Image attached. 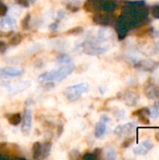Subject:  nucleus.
<instances>
[{
	"label": "nucleus",
	"instance_id": "obj_1",
	"mask_svg": "<svg viewBox=\"0 0 159 160\" xmlns=\"http://www.w3.org/2000/svg\"><path fill=\"white\" fill-rule=\"evenodd\" d=\"M129 31L146 24L149 22V8L144 0L127 1L122 13L117 19Z\"/></svg>",
	"mask_w": 159,
	"mask_h": 160
},
{
	"label": "nucleus",
	"instance_id": "obj_2",
	"mask_svg": "<svg viewBox=\"0 0 159 160\" xmlns=\"http://www.w3.org/2000/svg\"><path fill=\"white\" fill-rule=\"evenodd\" d=\"M75 66L72 62L63 65L58 69L51 70L48 72H44L38 76V81L40 82H59L64 80L69 74L73 72Z\"/></svg>",
	"mask_w": 159,
	"mask_h": 160
},
{
	"label": "nucleus",
	"instance_id": "obj_3",
	"mask_svg": "<svg viewBox=\"0 0 159 160\" xmlns=\"http://www.w3.org/2000/svg\"><path fill=\"white\" fill-rule=\"evenodd\" d=\"M90 89V85L87 82H81L78 84H74L72 86L67 87L64 91V94L67 100L70 102H74L78 100L82 94L87 93Z\"/></svg>",
	"mask_w": 159,
	"mask_h": 160
},
{
	"label": "nucleus",
	"instance_id": "obj_4",
	"mask_svg": "<svg viewBox=\"0 0 159 160\" xmlns=\"http://www.w3.org/2000/svg\"><path fill=\"white\" fill-rule=\"evenodd\" d=\"M82 47H83V52L89 55H99L106 52L109 50L108 47L100 46L96 42H92V41L84 42L82 44Z\"/></svg>",
	"mask_w": 159,
	"mask_h": 160
},
{
	"label": "nucleus",
	"instance_id": "obj_5",
	"mask_svg": "<svg viewBox=\"0 0 159 160\" xmlns=\"http://www.w3.org/2000/svg\"><path fill=\"white\" fill-rule=\"evenodd\" d=\"M92 20L95 23L98 25H103V26H109L113 23H115V19L111 13H100L97 12L96 14L93 15Z\"/></svg>",
	"mask_w": 159,
	"mask_h": 160
},
{
	"label": "nucleus",
	"instance_id": "obj_6",
	"mask_svg": "<svg viewBox=\"0 0 159 160\" xmlns=\"http://www.w3.org/2000/svg\"><path fill=\"white\" fill-rule=\"evenodd\" d=\"M136 128H137V124L136 123H134V122L127 123V124L118 126L114 129V133L118 137H121V138L127 137V136H129V135H131L133 133V131L135 130Z\"/></svg>",
	"mask_w": 159,
	"mask_h": 160
},
{
	"label": "nucleus",
	"instance_id": "obj_7",
	"mask_svg": "<svg viewBox=\"0 0 159 160\" xmlns=\"http://www.w3.org/2000/svg\"><path fill=\"white\" fill-rule=\"evenodd\" d=\"M159 63L157 61L151 60V59H144V60H141L138 63L135 64V67L143 71H149L152 72L154 70H156L158 68Z\"/></svg>",
	"mask_w": 159,
	"mask_h": 160
},
{
	"label": "nucleus",
	"instance_id": "obj_8",
	"mask_svg": "<svg viewBox=\"0 0 159 160\" xmlns=\"http://www.w3.org/2000/svg\"><path fill=\"white\" fill-rule=\"evenodd\" d=\"M154 147V143L150 140H145L142 142L139 145H137L134 149L133 152L137 156H145L148 154L150 150H152Z\"/></svg>",
	"mask_w": 159,
	"mask_h": 160
},
{
	"label": "nucleus",
	"instance_id": "obj_9",
	"mask_svg": "<svg viewBox=\"0 0 159 160\" xmlns=\"http://www.w3.org/2000/svg\"><path fill=\"white\" fill-rule=\"evenodd\" d=\"M32 128V112L30 110L25 109L23 112V119L22 124V132L23 135H28Z\"/></svg>",
	"mask_w": 159,
	"mask_h": 160
},
{
	"label": "nucleus",
	"instance_id": "obj_10",
	"mask_svg": "<svg viewBox=\"0 0 159 160\" xmlns=\"http://www.w3.org/2000/svg\"><path fill=\"white\" fill-rule=\"evenodd\" d=\"M143 92L144 95L150 99H155L159 98V86L156 83L147 82L144 86Z\"/></svg>",
	"mask_w": 159,
	"mask_h": 160
},
{
	"label": "nucleus",
	"instance_id": "obj_11",
	"mask_svg": "<svg viewBox=\"0 0 159 160\" xmlns=\"http://www.w3.org/2000/svg\"><path fill=\"white\" fill-rule=\"evenodd\" d=\"M108 121H110V118L106 115H103L100 118V121L97 124L96 128H95V137L96 138H100L105 134Z\"/></svg>",
	"mask_w": 159,
	"mask_h": 160
},
{
	"label": "nucleus",
	"instance_id": "obj_12",
	"mask_svg": "<svg viewBox=\"0 0 159 160\" xmlns=\"http://www.w3.org/2000/svg\"><path fill=\"white\" fill-rule=\"evenodd\" d=\"M132 115L133 116H138L139 121L142 124H143V125H149L150 124V120H149V117H150V110L148 108L139 109V110L135 111L132 113Z\"/></svg>",
	"mask_w": 159,
	"mask_h": 160
},
{
	"label": "nucleus",
	"instance_id": "obj_13",
	"mask_svg": "<svg viewBox=\"0 0 159 160\" xmlns=\"http://www.w3.org/2000/svg\"><path fill=\"white\" fill-rule=\"evenodd\" d=\"M140 99V96L137 92L128 90L124 95V101L128 106H135Z\"/></svg>",
	"mask_w": 159,
	"mask_h": 160
},
{
	"label": "nucleus",
	"instance_id": "obj_14",
	"mask_svg": "<svg viewBox=\"0 0 159 160\" xmlns=\"http://www.w3.org/2000/svg\"><path fill=\"white\" fill-rule=\"evenodd\" d=\"M23 73H24V69L14 68V67H6L3 68H0V75H3V76L16 77V76H21Z\"/></svg>",
	"mask_w": 159,
	"mask_h": 160
},
{
	"label": "nucleus",
	"instance_id": "obj_15",
	"mask_svg": "<svg viewBox=\"0 0 159 160\" xmlns=\"http://www.w3.org/2000/svg\"><path fill=\"white\" fill-rule=\"evenodd\" d=\"M82 8L87 11V12H92V13H97L99 10H101L100 4L96 2L95 0H86L83 3Z\"/></svg>",
	"mask_w": 159,
	"mask_h": 160
},
{
	"label": "nucleus",
	"instance_id": "obj_16",
	"mask_svg": "<svg viewBox=\"0 0 159 160\" xmlns=\"http://www.w3.org/2000/svg\"><path fill=\"white\" fill-rule=\"evenodd\" d=\"M100 8L101 10L107 13H112L117 8V3L116 1H112V0H103L100 5Z\"/></svg>",
	"mask_w": 159,
	"mask_h": 160
},
{
	"label": "nucleus",
	"instance_id": "obj_17",
	"mask_svg": "<svg viewBox=\"0 0 159 160\" xmlns=\"http://www.w3.org/2000/svg\"><path fill=\"white\" fill-rule=\"evenodd\" d=\"M31 82L29 81H24V82H17L14 85H11L8 89L9 91H11L14 94H18L25 89H27L30 86Z\"/></svg>",
	"mask_w": 159,
	"mask_h": 160
},
{
	"label": "nucleus",
	"instance_id": "obj_18",
	"mask_svg": "<svg viewBox=\"0 0 159 160\" xmlns=\"http://www.w3.org/2000/svg\"><path fill=\"white\" fill-rule=\"evenodd\" d=\"M0 26L5 29L13 28L16 26V20L9 16H7V17L4 16V18H2L0 21Z\"/></svg>",
	"mask_w": 159,
	"mask_h": 160
},
{
	"label": "nucleus",
	"instance_id": "obj_19",
	"mask_svg": "<svg viewBox=\"0 0 159 160\" xmlns=\"http://www.w3.org/2000/svg\"><path fill=\"white\" fill-rule=\"evenodd\" d=\"M41 152H42V145H41V143L38 142H34V144L32 146V156H33V158L34 159L40 158Z\"/></svg>",
	"mask_w": 159,
	"mask_h": 160
},
{
	"label": "nucleus",
	"instance_id": "obj_20",
	"mask_svg": "<svg viewBox=\"0 0 159 160\" xmlns=\"http://www.w3.org/2000/svg\"><path fill=\"white\" fill-rule=\"evenodd\" d=\"M22 38H23V37H22V34H20V33H13V35L9 37L8 45L9 46H17V45H19L22 42Z\"/></svg>",
	"mask_w": 159,
	"mask_h": 160
},
{
	"label": "nucleus",
	"instance_id": "obj_21",
	"mask_svg": "<svg viewBox=\"0 0 159 160\" xmlns=\"http://www.w3.org/2000/svg\"><path fill=\"white\" fill-rule=\"evenodd\" d=\"M8 120V123L11 125V126H18L22 123V116L20 113H13V114H10L9 117L7 118Z\"/></svg>",
	"mask_w": 159,
	"mask_h": 160
},
{
	"label": "nucleus",
	"instance_id": "obj_22",
	"mask_svg": "<svg viewBox=\"0 0 159 160\" xmlns=\"http://www.w3.org/2000/svg\"><path fill=\"white\" fill-rule=\"evenodd\" d=\"M51 150H52V142H45L44 146L42 147V152H41L40 158L42 159H45L46 158H48L51 153Z\"/></svg>",
	"mask_w": 159,
	"mask_h": 160
},
{
	"label": "nucleus",
	"instance_id": "obj_23",
	"mask_svg": "<svg viewBox=\"0 0 159 160\" xmlns=\"http://www.w3.org/2000/svg\"><path fill=\"white\" fill-rule=\"evenodd\" d=\"M30 20H31V14L30 13H27L24 18L22 20V22H21V25H22V28L23 30H27L29 28V25H30Z\"/></svg>",
	"mask_w": 159,
	"mask_h": 160
},
{
	"label": "nucleus",
	"instance_id": "obj_24",
	"mask_svg": "<svg viewBox=\"0 0 159 160\" xmlns=\"http://www.w3.org/2000/svg\"><path fill=\"white\" fill-rule=\"evenodd\" d=\"M71 62V57L68 56L67 54H61L57 58V63L59 65H66Z\"/></svg>",
	"mask_w": 159,
	"mask_h": 160
},
{
	"label": "nucleus",
	"instance_id": "obj_25",
	"mask_svg": "<svg viewBox=\"0 0 159 160\" xmlns=\"http://www.w3.org/2000/svg\"><path fill=\"white\" fill-rule=\"evenodd\" d=\"M82 32H83V27H82V26H75V27H72L69 30H67L66 32V34L67 35H79V34H81Z\"/></svg>",
	"mask_w": 159,
	"mask_h": 160
},
{
	"label": "nucleus",
	"instance_id": "obj_26",
	"mask_svg": "<svg viewBox=\"0 0 159 160\" xmlns=\"http://www.w3.org/2000/svg\"><path fill=\"white\" fill-rule=\"evenodd\" d=\"M150 11L152 13V16L155 19H159V3L152 5L151 8H150Z\"/></svg>",
	"mask_w": 159,
	"mask_h": 160
},
{
	"label": "nucleus",
	"instance_id": "obj_27",
	"mask_svg": "<svg viewBox=\"0 0 159 160\" xmlns=\"http://www.w3.org/2000/svg\"><path fill=\"white\" fill-rule=\"evenodd\" d=\"M150 116L154 119L159 118V107L157 105H155L150 110Z\"/></svg>",
	"mask_w": 159,
	"mask_h": 160
},
{
	"label": "nucleus",
	"instance_id": "obj_28",
	"mask_svg": "<svg viewBox=\"0 0 159 160\" xmlns=\"http://www.w3.org/2000/svg\"><path fill=\"white\" fill-rule=\"evenodd\" d=\"M105 156H106V158H108V159H110V160H113L116 158L115 151H114L112 148H107V149H106Z\"/></svg>",
	"mask_w": 159,
	"mask_h": 160
},
{
	"label": "nucleus",
	"instance_id": "obj_29",
	"mask_svg": "<svg viewBox=\"0 0 159 160\" xmlns=\"http://www.w3.org/2000/svg\"><path fill=\"white\" fill-rule=\"evenodd\" d=\"M68 158L70 159H78L80 158V153L78 150H71L69 153H68Z\"/></svg>",
	"mask_w": 159,
	"mask_h": 160
},
{
	"label": "nucleus",
	"instance_id": "obj_30",
	"mask_svg": "<svg viewBox=\"0 0 159 160\" xmlns=\"http://www.w3.org/2000/svg\"><path fill=\"white\" fill-rule=\"evenodd\" d=\"M7 12V7L0 1V17H4Z\"/></svg>",
	"mask_w": 159,
	"mask_h": 160
},
{
	"label": "nucleus",
	"instance_id": "obj_31",
	"mask_svg": "<svg viewBox=\"0 0 159 160\" xmlns=\"http://www.w3.org/2000/svg\"><path fill=\"white\" fill-rule=\"evenodd\" d=\"M133 142H134V138H127L124 141V142L122 143V147L123 148H127L133 143Z\"/></svg>",
	"mask_w": 159,
	"mask_h": 160
},
{
	"label": "nucleus",
	"instance_id": "obj_32",
	"mask_svg": "<svg viewBox=\"0 0 159 160\" xmlns=\"http://www.w3.org/2000/svg\"><path fill=\"white\" fill-rule=\"evenodd\" d=\"M82 158L84 160H96L97 159V157L95 156L94 153H85V154L82 156Z\"/></svg>",
	"mask_w": 159,
	"mask_h": 160
},
{
	"label": "nucleus",
	"instance_id": "obj_33",
	"mask_svg": "<svg viewBox=\"0 0 159 160\" xmlns=\"http://www.w3.org/2000/svg\"><path fill=\"white\" fill-rule=\"evenodd\" d=\"M15 2L20 5L21 7H23V8H28L30 3H29V0H15Z\"/></svg>",
	"mask_w": 159,
	"mask_h": 160
},
{
	"label": "nucleus",
	"instance_id": "obj_34",
	"mask_svg": "<svg viewBox=\"0 0 159 160\" xmlns=\"http://www.w3.org/2000/svg\"><path fill=\"white\" fill-rule=\"evenodd\" d=\"M13 31H9V32H4V31H1L0 30V38H9L10 36L13 35Z\"/></svg>",
	"mask_w": 159,
	"mask_h": 160
},
{
	"label": "nucleus",
	"instance_id": "obj_35",
	"mask_svg": "<svg viewBox=\"0 0 159 160\" xmlns=\"http://www.w3.org/2000/svg\"><path fill=\"white\" fill-rule=\"evenodd\" d=\"M67 9L71 10L72 12H77V11L79 10V7L73 5V4H68V5L67 6Z\"/></svg>",
	"mask_w": 159,
	"mask_h": 160
},
{
	"label": "nucleus",
	"instance_id": "obj_36",
	"mask_svg": "<svg viewBox=\"0 0 159 160\" xmlns=\"http://www.w3.org/2000/svg\"><path fill=\"white\" fill-rule=\"evenodd\" d=\"M7 50V44L4 41H0V53H4Z\"/></svg>",
	"mask_w": 159,
	"mask_h": 160
},
{
	"label": "nucleus",
	"instance_id": "obj_37",
	"mask_svg": "<svg viewBox=\"0 0 159 160\" xmlns=\"http://www.w3.org/2000/svg\"><path fill=\"white\" fill-rule=\"evenodd\" d=\"M57 28H58V22H52V23L50 25V29H51L52 31H55Z\"/></svg>",
	"mask_w": 159,
	"mask_h": 160
},
{
	"label": "nucleus",
	"instance_id": "obj_38",
	"mask_svg": "<svg viewBox=\"0 0 159 160\" xmlns=\"http://www.w3.org/2000/svg\"><path fill=\"white\" fill-rule=\"evenodd\" d=\"M101 152H102V150H101L100 148H97V149H95V151H94L93 153L95 154V156L97 157V158H98L99 156L101 155Z\"/></svg>",
	"mask_w": 159,
	"mask_h": 160
},
{
	"label": "nucleus",
	"instance_id": "obj_39",
	"mask_svg": "<svg viewBox=\"0 0 159 160\" xmlns=\"http://www.w3.org/2000/svg\"><path fill=\"white\" fill-rule=\"evenodd\" d=\"M63 133V126H59L58 127V134H57V137H60Z\"/></svg>",
	"mask_w": 159,
	"mask_h": 160
},
{
	"label": "nucleus",
	"instance_id": "obj_40",
	"mask_svg": "<svg viewBox=\"0 0 159 160\" xmlns=\"http://www.w3.org/2000/svg\"><path fill=\"white\" fill-rule=\"evenodd\" d=\"M0 158H8V157L4 154H0Z\"/></svg>",
	"mask_w": 159,
	"mask_h": 160
},
{
	"label": "nucleus",
	"instance_id": "obj_41",
	"mask_svg": "<svg viewBox=\"0 0 159 160\" xmlns=\"http://www.w3.org/2000/svg\"><path fill=\"white\" fill-rule=\"evenodd\" d=\"M95 1H96V2H97L98 4H100V5H101V3H102V1H103V0H95Z\"/></svg>",
	"mask_w": 159,
	"mask_h": 160
},
{
	"label": "nucleus",
	"instance_id": "obj_42",
	"mask_svg": "<svg viewBox=\"0 0 159 160\" xmlns=\"http://www.w3.org/2000/svg\"><path fill=\"white\" fill-rule=\"evenodd\" d=\"M71 1H74L75 2V1H79V0H71Z\"/></svg>",
	"mask_w": 159,
	"mask_h": 160
},
{
	"label": "nucleus",
	"instance_id": "obj_43",
	"mask_svg": "<svg viewBox=\"0 0 159 160\" xmlns=\"http://www.w3.org/2000/svg\"><path fill=\"white\" fill-rule=\"evenodd\" d=\"M158 105H159V102H158Z\"/></svg>",
	"mask_w": 159,
	"mask_h": 160
}]
</instances>
